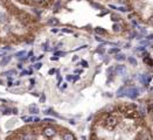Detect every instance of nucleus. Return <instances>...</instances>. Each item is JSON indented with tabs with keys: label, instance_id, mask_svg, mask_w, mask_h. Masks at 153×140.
I'll return each instance as SVG.
<instances>
[{
	"label": "nucleus",
	"instance_id": "nucleus-21",
	"mask_svg": "<svg viewBox=\"0 0 153 140\" xmlns=\"http://www.w3.org/2000/svg\"><path fill=\"white\" fill-rule=\"evenodd\" d=\"M45 100H46V96L45 95H41V97H40V102H41V103H45Z\"/></svg>",
	"mask_w": 153,
	"mask_h": 140
},
{
	"label": "nucleus",
	"instance_id": "nucleus-25",
	"mask_svg": "<svg viewBox=\"0 0 153 140\" xmlns=\"http://www.w3.org/2000/svg\"><path fill=\"white\" fill-rule=\"evenodd\" d=\"M91 5H92L94 7H96V8H102V6L98 5V4H94V2H91Z\"/></svg>",
	"mask_w": 153,
	"mask_h": 140
},
{
	"label": "nucleus",
	"instance_id": "nucleus-17",
	"mask_svg": "<svg viewBox=\"0 0 153 140\" xmlns=\"http://www.w3.org/2000/svg\"><path fill=\"white\" fill-rule=\"evenodd\" d=\"M22 120L26 122H33V117H22Z\"/></svg>",
	"mask_w": 153,
	"mask_h": 140
},
{
	"label": "nucleus",
	"instance_id": "nucleus-36",
	"mask_svg": "<svg viewBox=\"0 0 153 140\" xmlns=\"http://www.w3.org/2000/svg\"><path fill=\"white\" fill-rule=\"evenodd\" d=\"M96 40H97V41H98V42H104V41H103V40H102V39H100V37H98V36H97V37H96Z\"/></svg>",
	"mask_w": 153,
	"mask_h": 140
},
{
	"label": "nucleus",
	"instance_id": "nucleus-14",
	"mask_svg": "<svg viewBox=\"0 0 153 140\" xmlns=\"http://www.w3.org/2000/svg\"><path fill=\"white\" fill-rule=\"evenodd\" d=\"M115 58H116L117 61H124V60H125V55H123V54H117Z\"/></svg>",
	"mask_w": 153,
	"mask_h": 140
},
{
	"label": "nucleus",
	"instance_id": "nucleus-42",
	"mask_svg": "<svg viewBox=\"0 0 153 140\" xmlns=\"http://www.w3.org/2000/svg\"><path fill=\"white\" fill-rule=\"evenodd\" d=\"M150 22H151V23H152V25H153V17L151 18V19H150Z\"/></svg>",
	"mask_w": 153,
	"mask_h": 140
},
{
	"label": "nucleus",
	"instance_id": "nucleus-19",
	"mask_svg": "<svg viewBox=\"0 0 153 140\" xmlns=\"http://www.w3.org/2000/svg\"><path fill=\"white\" fill-rule=\"evenodd\" d=\"M119 52V49H118V48H112V49H110V50H109L110 54H115V52Z\"/></svg>",
	"mask_w": 153,
	"mask_h": 140
},
{
	"label": "nucleus",
	"instance_id": "nucleus-40",
	"mask_svg": "<svg viewBox=\"0 0 153 140\" xmlns=\"http://www.w3.org/2000/svg\"><path fill=\"white\" fill-rule=\"evenodd\" d=\"M147 39H148V40H152V39H153V34H152V35H150V36H148Z\"/></svg>",
	"mask_w": 153,
	"mask_h": 140
},
{
	"label": "nucleus",
	"instance_id": "nucleus-6",
	"mask_svg": "<svg viewBox=\"0 0 153 140\" xmlns=\"http://www.w3.org/2000/svg\"><path fill=\"white\" fill-rule=\"evenodd\" d=\"M140 81H141V83H143L144 85H147V84H150V82H151V76H150V75H141V76H140Z\"/></svg>",
	"mask_w": 153,
	"mask_h": 140
},
{
	"label": "nucleus",
	"instance_id": "nucleus-1",
	"mask_svg": "<svg viewBox=\"0 0 153 140\" xmlns=\"http://www.w3.org/2000/svg\"><path fill=\"white\" fill-rule=\"evenodd\" d=\"M139 95V89L135 87H129L125 88V96L130 97V98H135V97Z\"/></svg>",
	"mask_w": 153,
	"mask_h": 140
},
{
	"label": "nucleus",
	"instance_id": "nucleus-26",
	"mask_svg": "<svg viewBox=\"0 0 153 140\" xmlns=\"http://www.w3.org/2000/svg\"><path fill=\"white\" fill-rule=\"evenodd\" d=\"M119 19H120V18L117 17V15H112V20H113V21H117V20H119Z\"/></svg>",
	"mask_w": 153,
	"mask_h": 140
},
{
	"label": "nucleus",
	"instance_id": "nucleus-27",
	"mask_svg": "<svg viewBox=\"0 0 153 140\" xmlns=\"http://www.w3.org/2000/svg\"><path fill=\"white\" fill-rule=\"evenodd\" d=\"M97 52H100V54H103V52H104V48H102V47H100V48H98V49H97Z\"/></svg>",
	"mask_w": 153,
	"mask_h": 140
},
{
	"label": "nucleus",
	"instance_id": "nucleus-45",
	"mask_svg": "<svg viewBox=\"0 0 153 140\" xmlns=\"http://www.w3.org/2000/svg\"><path fill=\"white\" fill-rule=\"evenodd\" d=\"M152 48H153V46H152Z\"/></svg>",
	"mask_w": 153,
	"mask_h": 140
},
{
	"label": "nucleus",
	"instance_id": "nucleus-44",
	"mask_svg": "<svg viewBox=\"0 0 153 140\" xmlns=\"http://www.w3.org/2000/svg\"><path fill=\"white\" fill-rule=\"evenodd\" d=\"M0 84H2V81H0Z\"/></svg>",
	"mask_w": 153,
	"mask_h": 140
},
{
	"label": "nucleus",
	"instance_id": "nucleus-20",
	"mask_svg": "<svg viewBox=\"0 0 153 140\" xmlns=\"http://www.w3.org/2000/svg\"><path fill=\"white\" fill-rule=\"evenodd\" d=\"M41 67H42V63H40V62H37V63L34 64V68H35V69H40Z\"/></svg>",
	"mask_w": 153,
	"mask_h": 140
},
{
	"label": "nucleus",
	"instance_id": "nucleus-7",
	"mask_svg": "<svg viewBox=\"0 0 153 140\" xmlns=\"http://www.w3.org/2000/svg\"><path fill=\"white\" fill-rule=\"evenodd\" d=\"M28 110H29V112L30 113H34V114H37L40 112V110H39V107L36 106V105H29V107H28Z\"/></svg>",
	"mask_w": 153,
	"mask_h": 140
},
{
	"label": "nucleus",
	"instance_id": "nucleus-22",
	"mask_svg": "<svg viewBox=\"0 0 153 140\" xmlns=\"http://www.w3.org/2000/svg\"><path fill=\"white\" fill-rule=\"evenodd\" d=\"M63 55H65V52H57L56 54H55V56H63Z\"/></svg>",
	"mask_w": 153,
	"mask_h": 140
},
{
	"label": "nucleus",
	"instance_id": "nucleus-38",
	"mask_svg": "<svg viewBox=\"0 0 153 140\" xmlns=\"http://www.w3.org/2000/svg\"><path fill=\"white\" fill-rule=\"evenodd\" d=\"M43 49H45V50H48V47H47V43L43 44Z\"/></svg>",
	"mask_w": 153,
	"mask_h": 140
},
{
	"label": "nucleus",
	"instance_id": "nucleus-11",
	"mask_svg": "<svg viewBox=\"0 0 153 140\" xmlns=\"http://www.w3.org/2000/svg\"><path fill=\"white\" fill-rule=\"evenodd\" d=\"M125 88H126V87L120 88V89H119V90L117 91V96H118V97H124V96H125Z\"/></svg>",
	"mask_w": 153,
	"mask_h": 140
},
{
	"label": "nucleus",
	"instance_id": "nucleus-9",
	"mask_svg": "<svg viewBox=\"0 0 153 140\" xmlns=\"http://www.w3.org/2000/svg\"><path fill=\"white\" fill-rule=\"evenodd\" d=\"M48 25H50V26H57L59 25V20L56 18H52V19H49Z\"/></svg>",
	"mask_w": 153,
	"mask_h": 140
},
{
	"label": "nucleus",
	"instance_id": "nucleus-29",
	"mask_svg": "<svg viewBox=\"0 0 153 140\" xmlns=\"http://www.w3.org/2000/svg\"><path fill=\"white\" fill-rule=\"evenodd\" d=\"M117 9H119V11H120V12H126V11H127V9H126L125 7H118Z\"/></svg>",
	"mask_w": 153,
	"mask_h": 140
},
{
	"label": "nucleus",
	"instance_id": "nucleus-2",
	"mask_svg": "<svg viewBox=\"0 0 153 140\" xmlns=\"http://www.w3.org/2000/svg\"><path fill=\"white\" fill-rule=\"evenodd\" d=\"M116 125H117V118L113 117V116H110L108 119H106V126H108L109 128H113Z\"/></svg>",
	"mask_w": 153,
	"mask_h": 140
},
{
	"label": "nucleus",
	"instance_id": "nucleus-32",
	"mask_svg": "<svg viewBox=\"0 0 153 140\" xmlns=\"http://www.w3.org/2000/svg\"><path fill=\"white\" fill-rule=\"evenodd\" d=\"M33 122H40V118H36V117H35V118H33Z\"/></svg>",
	"mask_w": 153,
	"mask_h": 140
},
{
	"label": "nucleus",
	"instance_id": "nucleus-13",
	"mask_svg": "<svg viewBox=\"0 0 153 140\" xmlns=\"http://www.w3.org/2000/svg\"><path fill=\"white\" fill-rule=\"evenodd\" d=\"M6 21H7V17H6V14L0 13V22H1V23H5Z\"/></svg>",
	"mask_w": 153,
	"mask_h": 140
},
{
	"label": "nucleus",
	"instance_id": "nucleus-23",
	"mask_svg": "<svg viewBox=\"0 0 153 140\" xmlns=\"http://www.w3.org/2000/svg\"><path fill=\"white\" fill-rule=\"evenodd\" d=\"M113 71H115V69H113V68H110V69H108V74H109V75H111V76H112Z\"/></svg>",
	"mask_w": 153,
	"mask_h": 140
},
{
	"label": "nucleus",
	"instance_id": "nucleus-37",
	"mask_svg": "<svg viewBox=\"0 0 153 140\" xmlns=\"http://www.w3.org/2000/svg\"><path fill=\"white\" fill-rule=\"evenodd\" d=\"M67 79H68V81H74V77H72V76H68Z\"/></svg>",
	"mask_w": 153,
	"mask_h": 140
},
{
	"label": "nucleus",
	"instance_id": "nucleus-30",
	"mask_svg": "<svg viewBox=\"0 0 153 140\" xmlns=\"http://www.w3.org/2000/svg\"><path fill=\"white\" fill-rule=\"evenodd\" d=\"M82 65L87 68V67H88V62H85V61H82Z\"/></svg>",
	"mask_w": 153,
	"mask_h": 140
},
{
	"label": "nucleus",
	"instance_id": "nucleus-34",
	"mask_svg": "<svg viewBox=\"0 0 153 140\" xmlns=\"http://www.w3.org/2000/svg\"><path fill=\"white\" fill-rule=\"evenodd\" d=\"M54 72H55V69H50V70H49V75H53Z\"/></svg>",
	"mask_w": 153,
	"mask_h": 140
},
{
	"label": "nucleus",
	"instance_id": "nucleus-10",
	"mask_svg": "<svg viewBox=\"0 0 153 140\" xmlns=\"http://www.w3.org/2000/svg\"><path fill=\"white\" fill-rule=\"evenodd\" d=\"M63 140H75V137H74V134H71V133H65L63 135Z\"/></svg>",
	"mask_w": 153,
	"mask_h": 140
},
{
	"label": "nucleus",
	"instance_id": "nucleus-28",
	"mask_svg": "<svg viewBox=\"0 0 153 140\" xmlns=\"http://www.w3.org/2000/svg\"><path fill=\"white\" fill-rule=\"evenodd\" d=\"M4 114H11V110H8V109L4 110Z\"/></svg>",
	"mask_w": 153,
	"mask_h": 140
},
{
	"label": "nucleus",
	"instance_id": "nucleus-12",
	"mask_svg": "<svg viewBox=\"0 0 153 140\" xmlns=\"http://www.w3.org/2000/svg\"><path fill=\"white\" fill-rule=\"evenodd\" d=\"M22 140H34V137H33V134L26 133V134H24V137H22Z\"/></svg>",
	"mask_w": 153,
	"mask_h": 140
},
{
	"label": "nucleus",
	"instance_id": "nucleus-33",
	"mask_svg": "<svg viewBox=\"0 0 153 140\" xmlns=\"http://www.w3.org/2000/svg\"><path fill=\"white\" fill-rule=\"evenodd\" d=\"M12 85H14V84H13V82H12V79L9 78V81H8V87H12Z\"/></svg>",
	"mask_w": 153,
	"mask_h": 140
},
{
	"label": "nucleus",
	"instance_id": "nucleus-8",
	"mask_svg": "<svg viewBox=\"0 0 153 140\" xmlns=\"http://www.w3.org/2000/svg\"><path fill=\"white\" fill-rule=\"evenodd\" d=\"M25 55H26V52H25V50H21V52H17V55H15V56L18 57L20 61H25V60L27 58V57H25Z\"/></svg>",
	"mask_w": 153,
	"mask_h": 140
},
{
	"label": "nucleus",
	"instance_id": "nucleus-31",
	"mask_svg": "<svg viewBox=\"0 0 153 140\" xmlns=\"http://www.w3.org/2000/svg\"><path fill=\"white\" fill-rule=\"evenodd\" d=\"M63 33H71V30L70 29H62Z\"/></svg>",
	"mask_w": 153,
	"mask_h": 140
},
{
	"label": "nucleus",
	"instance_id": "nucleus-15",
	"mask_svg": "<svg viewBox=\"0 0 153 140\" xmlns=\"http://www.w3.org/2000/svg\"><path fill=\"white\" fill-rule=\"evenodd\" d=\"M95 32H96V34H104V33H105V30H104L103 28H100V27L95 28Z\"/></svg>",
	"mask_w": 153,
	"mask_h": 140
},
{
	"label": "nucleus",
	"instance_id": "nucleus-35",
	"mask_svg": "<svg viewBox=\"0 0 153 140\" xmlns=\"http://www.w3.org/2000/svg\"><path fill=\"white\" fill-rule=\"evenodd\" d=\"M28 57H30V58L33 57V52H28Z\"/></svg>",
	"mask_w": 153,
	"mask_h": 140
},
{
	"label": "nucleus",
	"instance_id": "nucleus-43",
	"mask_svg": "<svg viewBox=\"0 0 153 140\" xmlns=\"http://www.w3.org/2000/svg\"><path fill=\"white\" fill-rule=\"evenodd\" d=\"M35 1H37V2H42V1H45V0H35Z\"/></svg>",
	"mask_w": 153,
	"mask_h": 140
},
{
	"label": "nucleus",
	"instance_id": "nucleus-41",
	"mask_svg": "<svg viewBox=\"0 0 153 140\" xmlns=\"http://www.w3.org/2000/svg\"><path fill=\"white\" fill-rule=\"evenodd\" d=\"M20 84H21V82H15V84H14V85H20Z\"/></svg>",
	"mask_w": 153,
	"mask_h": 140
},
{
	"label": "nucleus",
	"instance_id": "nucleus-5",
	"mask_svg": "<svg viewBox=\"0 0 153 140\" xmlns=\"http://www.w3.org/2000/svg\"><path fill=\"white\" fill-rule=\"evenodd\" d=\"M12 60V56L11 55H6V56H4L2 58H1V61H0V65L1 67H4V65H6V64H8L9 62Z\"/></svg>",
	"mask_w": 153,
	"mask_h": 140
},
{
	"label": "nucleus",
	"instance_id": "nucleus-16",
	"mask_svg": "<svg viewBox=\"0 0 153 140\" xmlns=\"http://www.w3.org/2000/svg\"><path fill=\"white\" fill-rule=\"evenodd\" d=\"M127 61L130 62L132 65H137V60H135V57H129V58H127Z\"/></svg>",
	"mask_w": 153,
	"mask_h": 140
},
{
	"label": "nucleus",
	"instance_id": "nucleus-18",
	"mask_svg": "<svg viewBox=\"0 0 153 140\" xmlns=\"http://www.w3.org/2000/svg\"><path fill=\"white\" fill-rule=\"evenodd\" d=\"M112 28H113V30H115V32H120V30H122V27L119 26V25H113Z\"/></svg>",
	"mask_w": 153,
	"mask_h": 140
},
{
	"label": "nucleus",
	"instance_id": "nucleus-4",
	"mask_svg": "<svg viewBox=\"0 0 153 140\" xmlns=\"http://www.w3.org/2000/svg\"><path fill=\"white\" fill-rule=\"evenodd\" d=\"M115 71H116V74H117V75H120V76L125 75V74H126L125 65H117V67H116V69H115Z\"/></svg>",
	"mask_w": 153,
	"mask_h": 140
},
{
	"label": "nucleus",
	"instance_id": "nucleus-3",
	"mask_svg": "<svg viewBox=\"0 0 153 140\" xmlns=\"http://www.w3.org/2000/svg\"><path fill=\"white\" fill-rule=\"evenodd\" d=\"M56 131H55V128L53 127H46L45 130H43V134H45L47 138H52V137H54Z\"/></svg>",
	"mask_w": 153,
	"mask_h": 140
},
{
	"label": "nucleus",
	"instance_id": "nucleus-24",
	"mask_svg": "<svg viewBox=\"0 0 153 140\" xmlns=\"http://www.w3.org/2000/svg\"><path fill=\"white\" fill-rule=\"evenodd\" d=\"M43 122H54L55 120H54V119H50V118H46Z\"/></svg>",
	"mask_w": 153,
	"mask_h": 140
},
{
	"label": "nucleus",
	"instance_id": "nucleus-39",
	"mask_svg": "<svg viewBox=\"0 0 153 140\" xmlns=\"http://www.w3.org/2000/svg\"><path fill=\"white\" fill-rule=\"evenodd\" d=\"M18 69H22V64H21V63L18 64Z\"/></svg>",
	"mask_w": 153,
	"mask_h": 140
}]
</instances>
